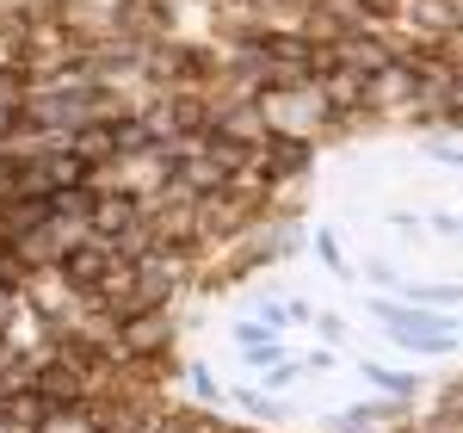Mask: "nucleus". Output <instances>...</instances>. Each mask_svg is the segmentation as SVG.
I'll return each instance as SVG.
<instances>
[{
    "instance_id": "nucleus-1",
    "label": "nucleus",
    "mask_w": 463,
    "mask_h": 433,
    "mask_svg": "<svg viewBox=\"0 0 463 433\" xmlns=\"http://www.w3.org/2000/svg\"><path fill=\"white\" fill-rule=\"evenodd\" d=\"M62 273H69V285H99V279H106V254L99 248H74L69 260H62Z\"/></svg>"
},
{
    "instance_id": "nucleus-2",
    "label": "nucleus",
    "mask_w": 463,
    "mask_h": 433,
    "mask_svg": "<svg viewBox=\"0 0 463 433\" xmlns=\"http://www.w3.org/2000/svg\"><path fill=\"white\" fill-rule=\"evenodd\" d=\"M266 168H272V174H297V168H303V149H297V143H279L272 155H266Z\"/></svg>"
},
{
    "instance_id": "nucleus-3",
    "label": "nucleus",
    "mask_w": 463,
    "mask_h": 433,
    "mask_svg": "<svg viewBox=\"0 0 463 433\" xmlns=\"http://www.w3.org/2000/svg\"><path fill=\"white\" fill-rule=\"evenodd\" d=\"M124 223H130V198H124V205L106 198V205H99V229H124Z\"/></svg>"
}]
</instances>
